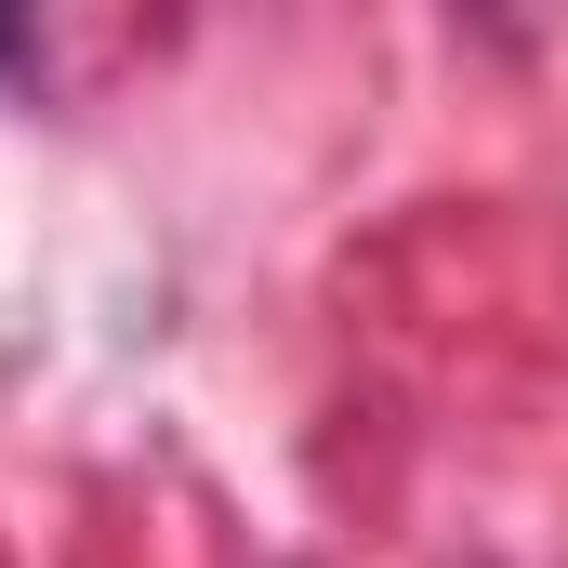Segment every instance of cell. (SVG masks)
Listing matches in <instances>:
<instances>
[{"label":"cell","instance_id":"6da1fadb","mask_svg":"<svg viewBox=\"0 0 568 568\" xmlns=\"http://www.w3.org/2000/svg\"><path fill=\"white\" fill-rule=\"evenodd\" d=\"M13 53H27V40H13V27H0V67H13Z\"/></svg>","mask_w":568,"mask_h":568}]
</instances>
